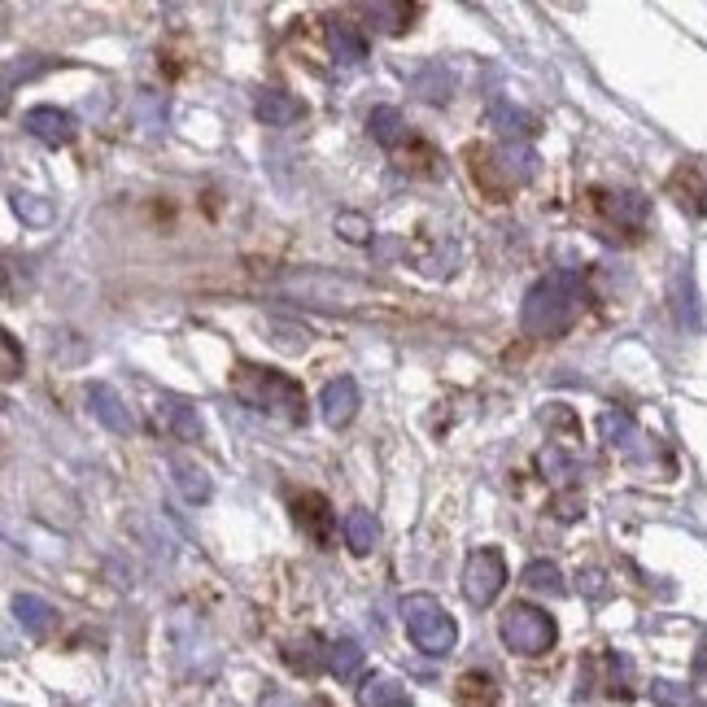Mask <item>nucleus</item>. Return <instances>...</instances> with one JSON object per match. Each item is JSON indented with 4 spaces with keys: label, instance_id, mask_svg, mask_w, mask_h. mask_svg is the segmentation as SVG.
<instances>
[{
    "label": "nucleus",
    "instance_id": "1",
    "mask_svg": "<svg viewBox=\"0 0 707 707\" xmlns=\"http://www.w3.org/2000/svg\"><path fill=\"white\" fill-rule=\"evenodd\" d=\"M581 301H585V284L576 271H551L524 293V306H520V328L524 337H537V341H551V337H564L567 328L576 324L581 315Z\"/></svg>",
    "mask_w": 707,
    "mask_h": 707
},
{
    "label": "nucleus",
    "instance_id": "2",
    "mask_svg": "<svg viewBox=\"0 0 707 707\" xmlns=\"http://www.w3.org/2000/svg\"><path fill=\"white\" fill-rule=\"evenodd\" d=\"M232 393L245 402V407H254V411H263V416H271V420H284V424H306V393H301V385L297 380H288L280 371H267V367H236V376H232Z\"/></svg>",
    "mask_w": 707,
    "mask_h": 707
},
{
    "label": "nucleus",
    "instance_id": "3",
    "mask_svg": "<svg viewBox=\"0 0 707 707\" xmlns=\"http://www.w3.org/2000/svg\"><path fill=\"white\" fill-rule=\"evenodd\" d=\"M280 293L306 301V306H337V310H358L367 301H376V293L367 284L350 280V276H332V271H293V276H280Z\"/></svg>",
    "mask_w": 707,
    "mask_h": 707
},
{
    "label": "nucleus",
    "instance_id": "4",
    "mask_svg": "<svg viewBox=\"0 0 707 707\" xmlns=\"http://www.w3.org/2000/svg\"><path fill=\"white\" fill-rule=\"evenodd\" d=\"M402 625H407L411 642H416L424 655H450V650L459 646L454 616H450V612L441 607V598H432V594H411V598L402 603Z\"/></svg>",
    "mask_w": 707,
    "mask_h": 707
},
{
    "label": "nucleus",
    "instance_id": "5",
    "mask_svg": "<svg viewBox=\"0 0 707 707\" xmlns=\"http://www.w3.org/2000/svg\"><path fill=\"white\" fill-rule=\"evenodd\" d=\"M498 634L506 642V650H515V655H546L551 646H555V621L542 612V607H533V603H511L502 616H498Z\"/></svg>",
    "mask_w": 707,
    "mask_h": 707
},
{
    "label": "nucleus",
    "instance_id": "6",
    "mask_svg": "<svg viewBox=\"0 0 707 707\" xmlns=\"http://www.w3.org/2000/svg\"><path fill=\"white\" fill-rule=\"evenodd\" d=\"M502 585H506V560H502V551L477 546V551L468 555V564H463V598H468L472 607H490L498 594H502Z\"/></svg>",
    "mask_w": 707,
    "mask_h": 707
},
{
    "label": "nucleus",
    "instance_id": "7",
    "mask_svg": "<svg viewBox=\"0 0 707 707\" xmlns=\"http://www.w3.org/2000/svg\"><path fill=\"white\" fill-rule=\"evenodd\" d=\"M171 646H175V659H180L184 673H197V677H211L214 673L211 637L202 629V621L193 612H184V607L171 616Z\"/></svg>",
    "mask_w": 707,
    "mask_h": 707
},
{
    "label": "nucleus",
    "instance_id": "8",
    "mask_svg": "<svg viewBox=\"0 0 707 707\" xmlns=\"http://www.w3.org/2000/svg\"><path fill=\"white\" fill-rule=\"evenodd\" d=\"M598 432H603V441L612 445V450H621L625 459H646L650 454V445H646V432L637 428V420L629 411H621V407H612V411H603L598 416Z\"/></svg>",
    "mask_w": 707,
    "mask_h": 707
},
{
    "label": "nucleus",
    "instance_id": "9",
    "mask_svg": "<svg viewBox=\"0 0 707 707\" xmlns=\"http://www.w3.org/2000/svg\"><path fill=\"white\" fill-rule=\"evenodd\" d=\"M668 297H673V315L686 332H699L704 328V310H699V288H695V271L690 263H677L673 276H668Z\"/></svg>",
    "mask_w": 707,
    "mask_h": 707
},
{
    "label": "nucleus",
    "instance_id": "10",
    "mask_svg": "<svg viewBox=\"0 0 707 707\" xmlns=\"http://www.w3.org/2000/svg\"><path fill=\"white\" fill-rule=\"evenodd\" d=\"M358 407H362V398H358V380L354 376L328 380L324 393H319V416H324L328 428H346L358 416Z\"/></svg>",
    "mask_w": 707,
    "mask_h": 707
},
{
    "label": "nucleus",
    "instance_id": "11",
    "mask_svg": "<svg viewBox=\"0 0 707 707\" xmlns=\"http://www.w3.org/2000/svg\"><path fill=\"white\" fill-rule=\"evenodd\" d=\"M22 127L40 144H49V148H62V144L74 141V119L66 110H58V105H35V110H27V114H22Z\"/></svg>",
    "mask_w": 707,
    "mask_h": 707
},
{
    "label": "nucleus",
    "instance_id": "12",
    "mask_svg": "<svg viewBox=\"0 0 707 707\" xmlns=\"http://www.w3.org/2000/svg\"><path fill=\"white\" fill-rule=\"evenodd\" d=\"M88 407H92V416L110 428V432H132V428H136L132 407H127V402L119 398V389L105 385V380H92V385H88Z\"/></svg>",
    "mask_w": 707,
    "mask_h": 707
},
{
    "label": "nucleus",
    "instance_id": "13",
    "mask_svg": "<svg viewBox=\"0 0 707 707\" xmlns=\"http://www.w3.org/2000/svg\"><path fill=\"white\" fill-rule=\"evenodd\" d=\"M328 49H332V62L341 71H358L362 58H367V40H362V31L354 27L350 18H332L328 22Z\"/></svg>",
    "mask_w": 707,
    "mask_h": 707
},
{
    "label": "nucleus",
    "instance_id": "14",
    "mask_svg": "<svg viewBox=\"0 0 707 707\" xmlns=\"http://www.w3.org/2000/svg\"><path fill=\"white\" fill-rule=\"evenodd\" d=\"M157 420L171 428L180 441H202V432H206L197 407L184 402V398H175V393H162V398H157Z\"/></svg>",
    "mask_w": 707,
    "mask_h": 707
},
{
    "label": "nucleus",
    "instance_id": "15",
    "mask_svg": "<svg viewBox=\"0 0 707 707\" xmlns=\"http://www.w3.org/2000/svg\"><path fill=\"white\" fill-rule=\"evenodd\" d=\"M254 114H258V123H267V127H293V123L306 114V105H301L293 92L267 88V92L254 96Z\"/></svg>",
    "mask_w": 707,
    "mask_h": 707
},
{
    "label": "nucleus",
    "instance_id": "16",
    "mask_svg": "<svg viewBox=\"0 0 707 707\" xmlns=\"http://www.w3.org/2000/svg\"><path fill=\"white\" fill-rule=\"evenodd\" d=\"M411 92L428 101V105H445L454 96V71L441 66V62H424L420 71L411 74Z\"/></svg>",
    "mask_w": 707,
    "mask_h": 707
},
{
    "label": "nucleus",
    "instance_id": "17",
    "mask_svg": "<svg viewBox=\"0 0 707 707\" xmlns=\"http://www.w3.org/2000/svg\"><path fill=\"white\" fill-rule=\"evenodd\" d=\"M13 621L31 637H44L58 625V612H53V603H44L40 594H18V598H13Z\"/></svg>",
    "mask_w": 707,
    "mask_h": 707
},
{
    "label": "nucleus",
    "instance_id": "18",
    "mask_svg": "<svg viewBox=\"0 0 707 707\" xmlns=\"http://www.w3.org/2000/svg\"><path fill=\"white\" fill-rule=\"evenodd\" d=\"M171 481H175V490L184 494V502H211L214 494V481L206 477V468H197V463H188V459H171Z\"/></svg>",
    "mask_w": 707,
    "mask_h": 707
},
{
    "label": "nucleus",
    "instance_id": "19",
    "mask_svg": "<svg viewBox=\"0 0 707 707\" xmlns=\"http://www.w3.org/2000/svg\"><path fill=\"white\" fill-rule=\"evenodd\" d=\"M490 123H494L502 136H511V144H524L529 136H537V119H533V114H524V110H520V105H511V101H494Z\"/></svg>",
    "mask_w": 707,
    "mask_h": 707
},
{
    "label": "nucleus",
    "instance_id": "20",
    "mask_svg": "<svg viewBox=\"0 0 707 707\" xmlns=\"http://www.w3.org/2000/svg\"><path fill=\"white\" fill-rule=\"evenodd\" d=\"M358 707H411V695L393 677H367L358 686Z\"/></svg>",
    "mask_w": 707,
    "mask_h": 707
},
{
    "label": "nucleus",
    "instance_id": "21",
    "mask_svg": "<svg viewBox=\"0 0 707 707\" xmlns=\"http://www.w3.org/2000/svg\"><path fill=\"white\" fill-rule=\"evenodd\" d=\"M498 166H502V175H511V184H529V180H537V153L529 148V144H498Z\"/></svg>",
    "mask_w": 707,
    "mask_h": 707
},
{
    "label": "nucleus",
    "instance_id": "22",
    "mask_svg": "<svg viewBox=\"0 0 707 707\" xmlns=\"http://www.w3.org/2000/svg\"><path fill=\"white\" fill-rule=\"evenodd\" d=\"M537 463H542L546 481H551V485H555L560 494H564V490H572V485H576V477H581V463H576V459L567 454L560 441H555V445H546V450L537 454Z\"/></svg>",
    "mask_w": 707,
    "mask_h": 707
},
{
    "label": "nucleus",
    "instance_id": "23",
    "mask_svg": "<svg viewBox=\"0 0 707 707\" xmlns=\"http://www.w3.org/2000/svg\"><path fill=\"white\" fill-rule=\"evenodd\" d=\"M367 132H371L376 144L398 148V144L407 141V119H402V110H393V105H376V110L367 114Z\"/></svg>",
    "mask_w": 707,
    "mask_h": 707
},
{
    "label": "nucleus",
    "instance_id": "24",
    "mask_svg": "<svg viewBox=\"0 0 707 707\" xmlns=\"http://www.w3.org/2000/svg\"><path fill=\"white\" fill-rule=\"evenodd\" d=\"M324 659H328V673L337 682H358V673H362V646L354 637H337Z\"/></svg>",
    "mask_w": 707,
    "mask_h": 707
},
{
    "label": "nucleus",
    "instance_id": "25",
    "mask_svg": "<svg viewBox=\"0 0 707 707\" xmlns=\"http://www.w3.org/2000/svg\"><path fill=\"white\" fill-rule=\"evenodd\" d=\"M346 542H350L354 555L376 551V542H380V524H376V515H371L367 506H354L350 515H346Z\"/></svg>",
    "mask_w": 707,
    "mask_h": 707
},
{
    "label": "nucleus",
    "instance_id": "26",
    "mask_svg": "<svg viewBox=\"0 0 707 707\" xmlns=\"http://www.w3.org/2000/svg\"><path fill=\"white\" fill-rule=\"evenodd\" d=\"M520 581H524L533 594H546V598H564L567 594L564 572L551 564V560H533V564L520 572Z\"/></svg>",
    "mask_w": 707,
    "mask_h": 707
},
{
    "label": "nucleus",
    "instance_id": "27",
    "mask_svg": "<svg viewBox=\"0 0 707 707\" xmlns=\"http://www.w3.org/2000/svg\"><path fill=\"white\" fill-rule=\"evenodd\" d=\"M603 211H607V218H616L625 227H642L650 218V202L642 193H612V197H603Z\"/></svg>",
    "mask_w": 707,
    "mask_h": 707
},
{
    "label": "nucleus",
    "instance_id": "28",
    "mask_svg": "<svg viewBox=\"0 0 707 707\" xmlns=\"http://www.w3.org/2000/svg\"><path fill=\"white\" fill-rule=\"evenodd\" d=\"M9 206H13V214H18L22 223H31V227H49V223H53L49 197H40V193H31V188H13V193H9Z\"/></svg>",
    "mask_w": 707,
    "mask_h": 707
},
{
    "label": "nucleus",
    "instance_id": "29",
    "mask_svg": "<svg viewBox=\"0 0 707 707\" xmlns=\"http://www.w3.org/2000/svg\"><path fill=\"white\" fill-rule=\"evenodd\" d=\"M650 704L655 707H704V699L695 695V686H682V682L655 677V682H650Z\"/></svg>",
    "mask_w": 707,
    "mask_h": 707
},
{
    "label": "nucleus",
    "instance_id": "30",
    "mask_svg": "<svg viewBox=\"0 0 707 707\" xmlns=\"http://www.w3.org/2000/svg\"><path fill=\"white\" fill-rule=\"evenodd\" d=\"M459 704L463 707H494L498 704L494 677H490V673H468V677L459 682Z\"/></svg>",
    "mask_w": 707,
    "mask_h": 707
},
{
    "label": "nucleus",
    "instance_id": "31",
    "mask_svg": "<svg viewBox=\"0 0 707 707\" xmlns=\"http://www.w3.org/2000/svg\"><path fill=\"white\" fill-rule=\"evenodd\" d=\"M407 18H411V4H367V22L380 31V35H398L402 27H407Z\"/></svg>",
    "mask_w": 707,
    "mask_h": 707
},
{
    "label": "nucleus",
    "instance_id": "32",
    "mask_svg": "<svg viewBox=\"0 0 707 707\" xmlns=\"http://www.w3.org/2000/svg\"><path fill=\"white\" fill-rule=\"evenodd\" d=\"M267 332H271V346L280 354H301L310 346V332L301 328V324H284V319H271L267 324Z\"/></svg>",
    "mask_w": 707,
    "mask_h": 707
},
{
    "label": "nucleus",
    "instance_id": "33",
    "mask_svg": "<svg viewBox=\"0 0 707 707\" xmlns=\"http://www.w3.org/2000/svg\"><path fill=\"white\" fill-rule=\"evenodd\" d=\"M132 110H136V119H141L144 132H162V119H166V101H162L157 92L141 88V92H136V101H132Z\"/></svg>",
    "mask_w": 707,
    "mask_h": 707
},
{
    "label": "nucleus",
    "instance_id": "34",
    "mask_svg": "<svg viewBox=\"0 0 707 707\" xmlns=\"http://www.w3.org/2000/svg\"><path fill=\"white\" fill-rule=\"evenodd\" d=\"M337 232H341V240H350V245H371V236H376V232H371V223L354 211L337 214Z\"/></svg>",
    "mask_w": 707,
    "mask_h": 707
},
{
    "label": "nucleus",
    "instance_id": "35",
    "mask_svg": "<svg viewBox=\"0 0 707 707\" xmlns=\"http://www.w3.org/2000/svg\"><path fill=\"white\" fill-rule=\"evenodd\" d=\"M0 350H4V371H0V376H4V380H18V376H22V350H18V337H13V332H4V337H0Z\"/></svg>",
    "mask_w": 707,
    "mask_h": 707
},
{
    "label": "nucleus",
    "instance_id": "36",
    "mask_svg": "<svg viewBox=\"0 0 707 707\" xmlns=\"http://www.w3.org/2000/svg\"><path fill=\"white\" fill-rule=\"evenodd\" d=\"M258 707H315V704H306V699L288 695V690H280V686H271V690L263 695V704H258Z\"/></svg>",
    "mask_w": 707,
    "mask_h": 707
},
{
    "label": "nucleus",
    "instance_id": "37",
    "mask_svg": "<svg viewBox=\"0 0 707 707\" xmlns=\"http://www.w3.org/2000/svg\"><path fill=\"white\" fill-rule=\"evenodd\" d=\"M555 511H560V520H576V515H585V498L560 494L555 498Z\"/></svg>",
    "mask_w": 707,
    "mask_h": 707
},
{
    "label": "nucleus",
    "instance_id": "38",
    "mask_svg": "<svg viewBox=\"0 0 707 707\" xmlns=\"http://www.w3.org/2000/svg\"><path fill=\"white\" fill-rule=\"evenodd\" d=\"M581 590H585L590 598H603V590H607V585H603V572H585V576H581Z\"/></svg>",
    "mask_w": 707,
    "mask_h": 707
},
{
    "label": "nucleus",
    "instance_id": "39",
    "mask_svg": "<svg viewBox=\"0 0 707 707\" xmlns=\"http://www.w3.org/2000/svg\"><path fill=\"white\" fill-rule=\"evenodd\" d=\"M695 677H699V682H707V646H699V650H695Z\"/></svg>",
    "mask_w": 707,
    "mask_h": 707
}]
</instances>
